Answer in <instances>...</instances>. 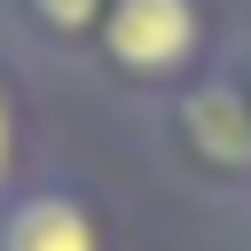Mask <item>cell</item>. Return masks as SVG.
<instances>
[{
	"label": "cell",
	"instance_id": "6da1fadb",
	"mask_svg": "<svg viewBox=\"0 0 251 251\" xmlns=\"http://www.w3.org/2000/svg\"><path fill=\"white\" fill-rule=\"evenodd\" d=\"M102 47H110L118 71L157 78V71L188 63V47H196V8H188V0H110V8H102Z\"/></svg>",
	"mask_w": 251,
	"mask_h": 251
},
{
	"label": "cell",
	"instance_id": "7a4b0ae2",
	"mask_svg": "<svg viewBox=\"0 0 251 251\" xmlns=\"http://www.w3.org/2000/svg\"><path fill=\"white\" fill-rule=\"evenodd\" d=\"M0 251H102V235L71 188H16L0 204Z\"/></svg>",
	"mask_w": 251,
	"mask_h": 251
},
{
	"label": "cell",
	"instance_id": "3957f363",
	"mask_svg": "<svg viewBox=\"0 0 251 251\" xmlns=\"http://www.w3.org/2000/svg\"><path fill=\"white\" fill-rule=\"evenodd\" d=\"M24 8H31V16L47 24V31H63V39H71V31H94L110 0H24Z\"/></svg>",
	"mask_w": 251,
	"mask_h": 251
},
{
	"label": "cell",
	"instance_id": "277c9868",
	"mask_svg": "<svg viewBox=\"0 0 251 251\" xmlns=\"http://www.w3.org/2000/svg\"><path fill=\"white\" fill-rule=\"evenodd\" d=\"M8 173H16V94L0 78V188H8Z\"/></svg>",
	"mask_w": 251,
	"mask_h": 251
}]
</instances>
